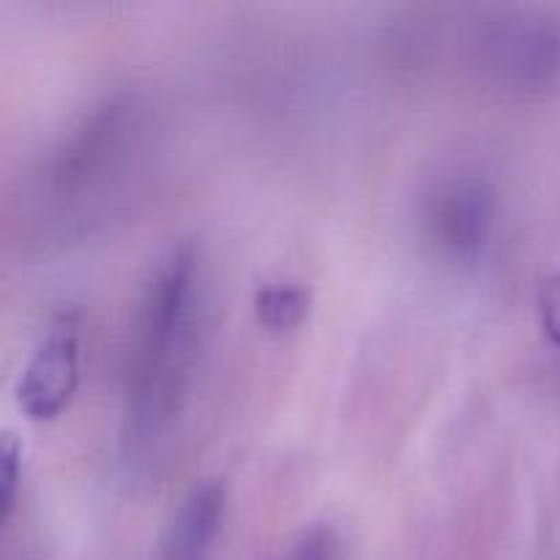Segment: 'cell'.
<instances>
[{
  "mask_svg": "<svg viewBox=\"0 0 560 560\" xmlns=\"http://www.w3.org/2000/svg\"><path fill=\"white\" fill-rule=\"evenodd\" d=\"M202 312L200 262L189 244L173 246L142 284L129 366L131 419L156 430L180 392Z\"/></svg>",
  "mask_w": 560,
  "mask_h": 560,
  "instance_id": "1",
  "label": "cell"
},
{
  "mask_svg": "<svg viewBox=\"0 0 560 560\" xmlns=\"http://www.w3.org/2000/svg\"><path fill=\"white\" fill-rule=\"evenodd\" d=\"M498 189L479 170H452L430 180L419 200L427 244L454 262L479 260L498 230Z\"/></svg>",
  "mask_w": 560,
  "mask_h": 560,
  "instance_id": "2",
  "label": "cell"
},
{
  "mask_svg": "<svg viewBox=\"0 0 560 560\" xmlns=\"http://www.w3.org/2000/svg\"><path fill=\"white\" fill-rule=\"evenodd\" d=\"M80 383V320L63 312L44 331L16 377V402L31 419H55Z\"/></svg>",
  "mask_w": 560,
  "mask_h": 560,
  "instance_id": "3",
  "label": "cell"
},
{
  "mask_svg": "<svg viewBox=\"0 0 560 560\" xmlns=\"http://www.w3.org/2000/svg\"><path fill=\"white\" fill-rule=\"evenodd\" d=\"M487 69L517 85L550 80L560 69V25L550 16L520 14L492 22L481 38Z\"/></svg>",
  "mask_w": 560,
  "mask_h": 560,
  "instance_id": "4",
  "label": "cell"
},
{
  "mask_svg": "<svg viewBox=\"0 0 560 560\" xmlns=\"http://www.w3.org/2000/svg\"><path fill=\"white\" fill-rule=\"evenodd\" d=\"M224 487L202 479L175 503L153 550V560H206L224 520Z\"/></svg>",
  "mask_w": 560,
  "mask_h": 560,
  "instance_id": "5",
  "label": "cell"
},
{
  "mask_svg": "<svg viewBox=\"0 0 560 560\" xmlns=\"http://www.w3.org/2000/svg\"><path fill=\"white\" fill-rule=\"evenodd\" d=\"M312 293L299 279H268L255 290L257 320L271 331H288L306 317Z\"/></svg>",
  "mask_w": 560,
  "mask_h": 560,
  "instance_id": "6",
  "label": "cell"
},
{
  "mask_svg": "<svg viewBox=\"0 0 560 560\" xmlns=\"http://www.w3.org/2000/svg\"><path fill=\"white\" fill-rule=\"evenodd\" d=\"M277 560H345V539L331 523H315L301 530Z\"/></svg>",
  "mask_w": 560,
  "mask_h": 560,
  "instance_id": "7",
  "label": "cell"
},
{
  "mask_svg": "<svg viewBox=\"0 0 560 560\" xmlns=\"http://www.w3.org/2000/svg\"><path fill=\"white\" fill-rule=\"evenodd\" d=\"M0 514H3V523L14 512L16 501V487L22 479V443L16 441V435L5 432L3 435V448H0Z\"/></svg>",
  "mask_w": 560,
  "mask_h": 560,
  "instance_id": "8",
  "label": "cell"
},
{
  "mask_svg": "<svg viewBox=\"0 0 560 560\" xmlns=\"http://www.w3.org/2000/svg\"><path fill=\"white\" fill-rule=\"evenodd\" d=\"M539 317L547 337L560 345V273L541 284L539 293Z\"/></svg>",
  "mask_w": 560,
  "mask_h": 560,
  "instance_id": "9",
  "label": "cell"
}]
</instances>
